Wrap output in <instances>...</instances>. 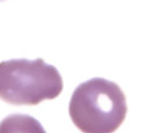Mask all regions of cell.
Masks as SVG:
<instances>
[{
    "mask_svg": "<svg viewBox=\"0 0 148 133\" xmlns=\"http://www.w3.org/2000/svg\"><path fill=\"white\" fill-rule=\"evenodd\" d=\"M59 71L43 59H10L0 62V99L13 105H37L62 91Z\"/></svg>",
    "mask_w": 148,
    "mask_h": 133,
    "instance_id": "cell-2",
    "label": "cell"
},
{
    "mask_svg": "<svg viewBox=\"0 0 148 133\" xmlns=\"http://www.w3.org/2000/svg\"><path fill=\"white\" fill-rule=\"evenodd\" d=\"M68 113L82 132H114L127 114L126 97L116 82L92 77L80 83L73 91Z\"/></svg>",
    "mask_w": 148,
    "mask_h": 133,
    "instance_id": "cell-1",
    "label": "cell"
}]
</instances>
